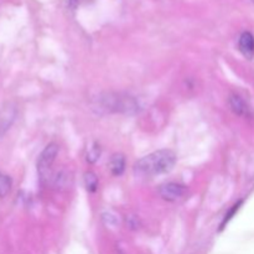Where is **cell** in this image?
I'll return each mask as SVG.
<instances>
[{
    "mask_svg": "<svg viewBox=\"0 0 254 254\" xmlns=\"http://www.w3.org/2000/svg\"><path fill=\"white\" fill-rule=\"evenodd\" d=\"M188 192V186L179 183H166L159 188V193L168 202H178L185 198Z\"/></svg>",
    "mask_w": 254,
    "mask_h": 254,
    "instance_id": "obj_4",
    "label": "cell"
},
{
    "mask_svg": "<svg viewBox=\"0 0 254 254\" xmlns=\"http://www.w3.org/2000/svg\"><path fill=\"white\" fill-rule=\"evenodd\" d=\"M228 104L231 107V111L240 117H248L251 114V108L245 99L240 97L238 94H231L228 98Z\"/></svg>",
    "mask_w": 254,
    "mask_h": 254,
    "instance_id": "obj_6",
    "label": "cell"
},
{
    "mask_svg": "<svg viewBox=\"0 0 254 254\" xmlns=\"http://www.w3.org/2000/svg\"><path fill=\"white\" fill-rule=\"evenodd\" d=\"M11 179L5 174L0 173V197H5L11 189Z\"/></svg>",
    "mask_w": 254,
    "mask_h": 254,
    "instance_id": "obj_9",
    "label": "cell"
},
{
    "mask_svg": "<svg viewBox=\"0 0 254 254\" xmlns=\"http://www.w3.org/2000/svg\"><path fill=\"white\" fill-rule=\"evenodd\" d=\"M109 170L114 176H121L126 170V158L122 154H114L109 159Z\"/></svg>",
    "mask_w": 254,
    "mask_h": 254,
    "instance_id": "obj_7",
    "label": "cell"
},
{
    "mask_svg": "<svg viewBox=\"0 0 254 254\" xmlns=\"http://www.w3.org/2000/svg\"><path fill=\"white\" fill-rule=\"evenodd\" d=\"M84 186L88 192H96L98 190V178L96 174L92 171L84 174Z\"/></svg>",
    "mask_w": 254,
    "mask_h": 254,
    "instance_id": "obj_8",
    "label": "cell"
},
{
    "mask_svg": "<svg viewBox=\"0 0 254 254\" xmlns=\"http://www.w3.org/2000/svg\"><path fill=\"white\" fill-rule=\"evenodd\" d=\"M59 154V145L56 143H50L42 150L37 159V175L41 185H46L52 179V166Z\"/></svg>",
    "mask_w": 254,
    "mask_h": 254,
    "instance_id": "obj_3",
    "label": "cell"
},
{
    "mask_svg": "<svg viewBox=\"0 0 254 254\" xmlns=\"http://www.w3.org/2000/svg\"><path fill=\"white\" fill-rule=\"evenodd\" d=\"M99 156H101V148H99V145L97 143L93 144V146L92 148L88 149V153H87V161L91 164L96 163L97 160L99 159Z\"/></svg>",
    "mask_w": 254,
    "mask_h": 254,
    "instance_id": "obj_10",
    "label": "cell"
},
{
    "mask_svg": "<svg viewBox=\"0 0 254 254\" xmlns=\"http://www.w3.org/2000/svg\"><path fill=\"white\" fill-rule=\"evenodd\" d=\"M238 49L241 54L248 60H252L254 57V36L250 31L242 32L238 40Z\"/></svg>",
    "mask_w": 254,
    "mask_h": 254,
    "instance_id": "obj_5",
    "label": "cell"
},
{
    "mask_svg": "<svg viewBox=\"0 0 254 254\" xmlns=\"http://www.w3.org/2000/svg\"><path fill=\"white\" fill-rule=\"evenodd\" d=\"M176 161L178 156L173 150L161 149L139 159L134 165V171L136 175L143 178H153V176L170 173Z\"/></svg>",
    "mask_w": 254,
    "mask_h": 254,
    "instance_id": "obj_1",
    "label": "cell"
},
{
    "mask_svg": "<svg viewBox=\"0 0 254 254\" xmlns=\"http://www.w3.org/2000/svg\"><path fill=\"white\" fill-rule=\"evenodd\" d=\"M241 203H242V202H241V201H240V202H238V203H236V205H235V206H233V207H232V208H231V210H230V212H228V213H227V215H226V216H225V218H223V222H222V223H221V230H222V228H223V227H225V226H226V223H227V222H228V221H230V220H231V218H232V217H233V216H235L236 211H238V208H240Z\"/></svg>",
    "mask_w": 254,
    "mask_h": 254,
    "instance_id": "obj_11",
    "label": "cell"
},
{
    "mask_svg": "<svg viewBox=\"0 0 254 254\" xmlns=\"http://www.w3.org/2000/svg\"><path fill=\"white\" fill-rule=\"evenodd\" d=\"M91 0H68V6L71 7L72 10L77 9V7H79L81 5L83 4H87V2H89Z\"/></svg>",
    "mask_w": 254,
    "mask_h": 254,
    "instance_id": "obj_12",
    "label": "cell"
},
{
    "mask_svg": "<svg viewBox=\"0 0 254 254\" xmlns=\"http://www.w3.org/2000/svg\"><path fill=\"white\" fill-rule=\"evenodd\" d=\"M96 107L99 112L104 113H118L133 116L140 112V104L135 97L127 93H108L99 94L96 98Z\"/></svg>",
    "mask_w": 254,
    "mask_h": 254,
    "instance_id": "obj_2",
    "label": "cell"
}]
</instances>
